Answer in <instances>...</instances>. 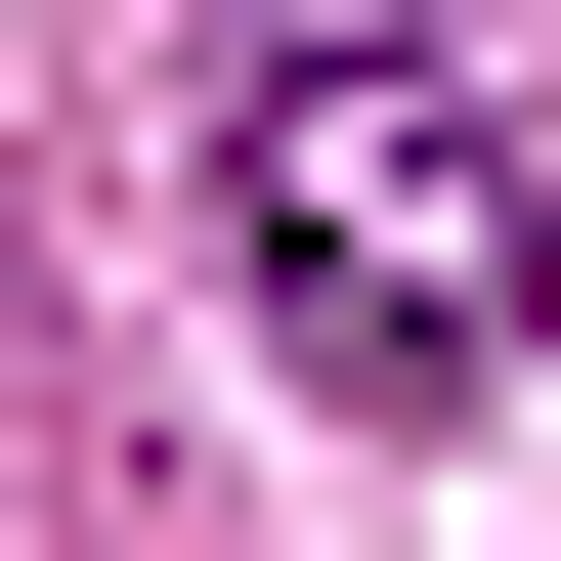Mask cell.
<instances>
[{
    "instance_id": "6da1fadb",
    "label": "cell",
    "mask_w": 561,
    "mask_h": 561,
    "mask_svg": "<svg viewBox=\"0 0 561 561\" xmlns=\"http://www.w3.org/2000/svg\"><path fill=\"white\" fill-rule=\"evenodd\" d=\"M216 260H260V346L346 389V432H476L561 346V216L476 130V44H389V0H302V44L216 87Z\"/></svg>"
}]
</instances>
